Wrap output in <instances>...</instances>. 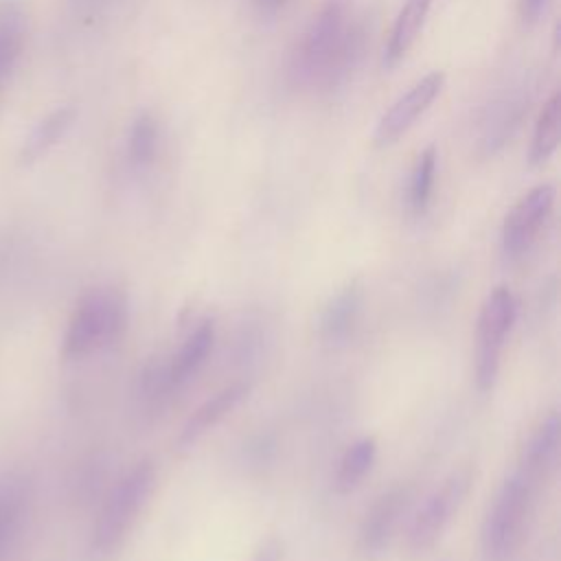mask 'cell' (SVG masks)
Returning <instances> with one entry per match:
<instances>
[{"label": "cell", "mask_w": 561, "mask_h": 561, "mask_svg": "<svg viewBox=\"0 0 561 561\" xmlns=\"http://www.w3.org/2000/svg\"><path fill=\"white\" fill-rule=\"evenodd\" d=\"M362 31L346 0H329L302 31L294 50V75L309 88H333L353 68Z\"/></svg>", "instance_id": "6da1fadb"}, {"label": "cell", "mask_w": 561, "mask_h": 561, "mask_svg": "<svg viewBox=\"0 0 561 561\" xmlns=\"http://www.w3.org/2000/svg\"><path fill=\"white\" fill-rule=\"evenodd\" d=\"M539 482L519 467L500 484L480 528V552L484 561H511L526 533Z\"/></svg>", "instance_id": "7a4b0ae2"}, {"label": "cell", "mask_w": 561, "mask_h": 561, "mask_svg": "<svg viewBox=\"0 0 561 561\" xmlns=\"http://www.w3.org/2000/svg\"><path fill=\"white\" fill-rule=\"evenodd\" d=\"M129 307L118 287L103 285L85 291L72 309L61 335V357H88L121 337L127 327Z\"/></svg>", "instance_id": "3957f363"}, {"label": "cell", "mask_w": 561, "mask_h": 561, "mask_svg": "<svg viewBox=\"0 0 561 561\" xmlns=\"http://www.w3.org/2000/svg\"><path fill=\"white\" fill-rule=\"evenodd\" d=\"M153 486H156V467L151 460L136 462L112 486L92 528V548L96 552L110 554L125 541L138 515L142 513L145 504L149 502Z\"/></svg>", "instance_id": "277c9868"}, {"label": "cell", "mask_w": 561, "mask_h": 561, "mask_svg": "<svg viewBox=\"0 0 561 561\" xmlns=\"http://www.w3.org/2000/svg\"><path fill=\"white\" fill-rule=\"evenodd\" d=\"M517 320V300L508 287H495L484 298L476 327V388L489 392L495 386L506 337Z\"/></svg>", "instance_id": "5b68a950"}, {"label": "cell", "mask_w": 561, "mask_h": 561, "mask_svg": "<svg viewBox=\"0 0 561 561\" xmlns=\"http://www.w3.org/2000/svg\"><path fill=\"white\" fill-rule=\"evenodd\" d=\"M471 489V469H456L451 471L438 489H434L425 502L414 513L410 528H408V550L412 554H421L430 550L445 528L449 526L454 513L462 506L467 493Z\"/></svg>", "instance_id": "8992f818"}, {"label": "cell", "mask_w": 561, "mask_h": 561, "mask_svg": "<svg viewBox=\"0 0 561 561\" xmlns=\"http://www.w3.org/2000/svg\"><path fill=\"white\" fill-rule=\"evenodd\" d=\"M552 208H554L552 184H539L515 202V206L506 213L500 230L502 254L508 261L522 259L533 248Z\"/></svg>", "instance_id": "52a82bcc"}, {"label": "cell", "mask_w": 561, "mask_h": 561, "mask_svg": "<svg viewBox=\"0 0 561 561\" xmlns=\"http://www.w3.org/2000/svg\"><path fill=\"white\" fill-rule=\"evenodd\" d=\"M410 500L412 489L394 484L370 504L357 530V548L366 559H377L390 548Z\"/></svg>", "instance_id": "ba28073f"}, {"label": "cell", "mask_w": 561, "mask_h": 561, "mask_svg": "<svg viewBox=\"0 0 561 561\" xmlns=\"http://www.w3.org/2000/svg\"><path fill=\"white\" fill-rule=\"evenodd\" d=\"M445 85V72L434 70L419 79L405 94H401L379 118L373 142L375 147H390L394 145L408 129L416 123L419 116H423L434 99L440 94Z\"/></svg>", "instance_id": "9c48e42d"}, {"label": "cell", "mask_w": 561, "mask_h": 561, "mask_svg": "<svg viewBox=\"0 0 561 561\" xmlns=\"http://www.w3.org/2000/svg\"><path fill=\"white\" fill-rule=\"evenodd\" d=\"M248 394H250V383L245 381H234L213 392L184 421L175 438L178 449H191L195 443H199L210 430H215L226 416H230Z\"/></svg>", "instance_id": "30bf717a"}, {"label": "cell", "mask_w": 561, "mask_h": 561, "mask_svg": "<svg viewBox=\"0 0 561 561\" xmlns=\"http://www.w3.org/2000/svg\"><path fill=\"white\" fill-rule=\"evenodd\" d=\"M559 449H561V419L557 410H550L530 430L519 451L517 467L541 484L557 469Z\"/></svg>", "instance_id": "8fae6325"}, {"label": "cell", "mask_w": 561, "mask_h": 561, "mask_svg": "<svg viewBox=\"0 0 561 561\" xmlns=\"http://www.w3.org/2000/svg\"><path fill=\"white\" fill-rule=\"evenodd\" d=\"M364 305V287L359 280H351L340 287L322 307L318 318V337L329 344L337 346L346 342L359 320Z\"/></svg>", "instance_id": "7c38bea8"}, {"label": "cell", "mask_w": 561, "mask_h": 561, "mask_svg": "<svg viewBox=\"0 0 561 561\" xmlns=\"http://www.w3.org/2000/svg\"><path fill=\"white\" fill-rule=\"evenodd\" d=\"M215 344V322L210 318H204L195 324V329L184 337L178 353L171 357L167 366V375L171 386H182L188 379H193L199 368L206 364L210 351Z\"/></svg>", "instance_id": "4fadbf2b"}, {"label": "cell", "mask_w": 561, "mask_h": 561, "mask_svg": "<svg viewBox=\"0 0 561 561\" xmlns=\"http://www.w3.org/2000/svg\"><path fill=\"white\" fill-rule=\"evenodd\" d=\"M526 101L528 99L524 96L522 90H511L491 105L480 134V145L484 153H495L513 136L515 127L524 116Z\"/></svg>", "instance_id": "5bb4252c"}, {"label": "cell", "mask_w": 561, "mask_h": 561, "mask_svg": "<svg viewBox=\"0 0 561 561\" xmlns=\"http://www.w3.org/2000/svg\"><path fill=\"white\" fill-rule=\"evenodd\" d=\"M432 0H403L392 28H390V37L386 42V50H383V64L388 68L397 66L405 53L412 48V44L419 37V31L423 28V22L430 13Z\"/></svg>", "instance_id": "9a60e30c"}, {"label": "cell", "mask_w": 561, "mask_h": 561, "mask_svg": "<svg viewBox=\"0 0 561 561\" xmlns=\"http://www.w3.org/2000/svg\"><path fill=\"white\" fill-rule=\"evenodd\" d=\"M26 11L20 0H0V85L13 72L26 39Z\"/></svg>", "instance_id": "2e32d148"}, {"label": "cell", "mask_w": 561, "mask_h": 561, "mask_svg": "<svg viewBox=\"0 0 561 561\" xmlns=\"http://www.w3.org/2000/svg\"><path fill=\"white\" fill-rule=\"evenodd\" d=\"M77 118V107L72 105H61L46 114L24 138L22 149H20V162L22 164H33L42 156H46L72 127Z\"/></svg>", "instance_id": "e0dca14e"}, {"label": "cell", "mask_w": 561, "mask_h": 561, "mask_svg": "<svg viewBox=\"0 0 561 561\" xmlns=\"http://www.w3.org/2000/svg\"><path fill=\"white\" fill-rule=\"evenodd\" d=\"M559 142H561V94L554 92L539 110L533 138H530L528 162L533 167L543 164L559 149Z\"/></svg>", "instance_id": "ac0fdd59"}, {"label": "cell", "mask_w": 561, "mask_h": 561, "mask_svg": "<svg viewBox=\"0 0 561 561\" xmlns=\"http://www.w3.org/2000/svg\"><path fill=\"white\" fill-rule=\"evenodd\" d=\"M377 460V440L373 436H362L355 443H351L335 471V489L337 493H348L362 484V480L370 473L373 465Z\"/></svg>", "instance_id": "d6986e66"}, {"label": "cell", "mask_w": 561, "mask_h": 561, "mask_svg": "<svg viewBox=\"0 0 561 561\" xmlns=\"http://www.w3.org/2000/svg\"><path fill=\"white\" fill-rule=\"evenodd\" d=\"M434 180H436V149L430 145L416 156V162L410 173L408 204L412 213L419 215L427 208L434 191Z\"/></svg>", "instance_id": "ffe728a7"}, {"label": "cell", "mask_w": 561, "mask_h": 561, "mask_svg": "<svg viewBox=\"0 0 561 561\" xmlns=\"http://www.w3.org/2000/svg\"><path fill=\"white\" fill-rule=\"evenodd\" d=\"M156 151H158L156 118L149 112H140L129 127V138H127L129 160H131V164L142 169L156 160Z\"/></svg>", "instance_id": "44dd1931"}, {"label": "cell", "mask_w": 561, "mask_h": 561, "mask_svg": "<svg viewBox=\"0 0 561 561\" xmlns=\"http://www.w3.org/2000/svg\"><path fill=\"white\" fill-rule=\"evenodd\" d=\"M250 561H285V543H283V539H278L274 535L263 539L256 546V550L252 552Z\"/></svg>", "instance_id": "7402d4cb"}, {"label": "cell", "mask_w": 561, "mask_h": 561, "mask_svg": "<svg viewBox=\"0 0 561 561\" xmlns=\"http://www.w3.org/2000/svg\"><path fill=\"white\" fill-rule=\"evenodd\" d=\"M548 0H519V15L526 24H533L543 13Z\"/></svg>", "instance_id": "603a6c76"}, {"label": "cell", "mask_w": 561, "mask_h": 561, "mask_svg": "<svg viewBox=\"0 0 561 561\" xmlns=\"http://www.w3.org/2000/svg\"><path fill=\"white\" fill-rule=\"evenodd\" d=\"M287 4V0H252V7L261 13V15H274L276 11H280Z\"/></svg>", "instance_id": "cb8c5ba5"}]
</instances>
